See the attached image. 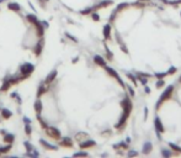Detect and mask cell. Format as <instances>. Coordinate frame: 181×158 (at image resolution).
<instances>
[{"label": "cell", "instance_id": "obj_1", "mask_svg": "<svg viewBox=\"0 0 181 158\" xmlns=\"http://www.w3.org/2000/svg\"><path fill=\"white\" fill-rule=\"evenodd\" d=\"M172 91H174V85H169L166 89H165V91L161 94V96L159 98V100H158V103H157V109H159V105L163 103V101H165V100H168V99H170V96H171V94H172Z\"/></svg>", "mask_w": 181, "mask_h": 158}, {"label": "cell", "instance_id": "obj_2", "mask_svg": "<svg viewBox=\"0 0 181 158\" xmlns=\"http://www.w3.org/2000/svg\"><path fill=\"white\" fill-rule=\"evenodd\" d=\"M20 71H21V74H22V76L30 77V74L34 73V71H35V65L31 64V63H23V64L21 65Z\"/></svg>", "mask_w": 181, "mask_h": 158}, {"label": "cell", "instance_id": "obj_3", "mask_svg": "<svg viewBox=\"0 0 181 158\" xmlns=\"http://www.w3.org/2000/svg\"><path fill=\"white\" fill-rule=\"evenodd\" d=\"M46 130H47V135L51 136L52 138H54V140H59L61 138V132L57 127H47Z\"/></svg>", "mask_w": 181, "mask_h": 158}, {"label": "cell", "instance_id": "obj_4", "mask_svg": "<svg viewBox=\"0 0 181 158\" xmlns=\"http://www.w3.org/2000/svg\"><path fill=\"white\" fill-rule=\"evenodd\" d=\"M94 146H96V142H95V141H93V140H89V138H86L84 141H81V142H79V147L81 149H84V148H91Z\"/></svg>", "mask_w": 181, "mask_h": 158}, {"label": "cell", "instance_id": "obj_5", "mask_svg": "<svg viewBox=\"0 0 181 158\" xmlns=\"http://www.w3.org/2000/svg\"><path fill=\"white\" fill-rule=\"evenodd\" d=\"M105 68H106V71H107V73L110 74V76L115 77V78L117 79V82H118V83H121V85H122V87H125V84H123L122 79L120 78V76H118V74H117V72H116V71H115L113 68H110V67H105Z\"/></svg>", "mask_w": 181, "mask_h": 158}, {"label": "cell", "instance_id": "obj_6", "mask_svg": "<svg viewBox=\"0 0 181 158\" xmlns=\"http://www.w3.org/2000/svg\"><path fill=\"white\" fill-rule=\"evenodd\" d=\"M121 106L123 107V110H126V109L132 110V101H131V99L129 98H125L121 101Z\"/></svg>", "mask_w": 181, "mask_h": 158}, {"label": "cell", "instance_id": "obj_7", "mask_svg": "<svg viewBox=\"0 0 181 158\" xmlns=\"http://www.w3.org/2000/svg\"><path fill=\"white\" fill-rule=\"evenodd\" d=\"M47 90H48V84L47 83H41L39 87H38V90H37V96L39 98L42 94H45Z\"/></svg>", "mask_w": 181, "mask_h": 158}, {"label": "cell", "instance_id": "obj_8", "mask_svg": "<svg viewBox=\"0 0 181 158\" xmlns=\"http://www.w3.org/2000/svg\"><path fill=\"white\" fill-rule=\"evenodd\" d=\"M59 145L62 147H73V141L69 137H64V138H62V141L59 142Z\"/></svg>", "mask_w": 181, "mask_h": 158}, {"label": "cell", "instance_id": "obj_9", "mask_svg": "<svg viewBox=\"0 0 181 158\" xmlns=\"http://www.w3.org/2000/svg\"><path fill=\"white\" fill-rule=\"evenodd\" d=\"M111 4H112V0H105V1L99 3L97 5H95V6L93 7V10L96 11V9H101V7H106V6H109V5H111Z\"/></svg>", "mask_w": 181, "mask_h": 158}, {"label": "cell", "instance_id": "obj_10", "mask_svg": "<svg viewBox=\"0 0 181 158\" xmlns=\"http://www.w3.org/2000/svg\"><path fill=\"white\" fill-rule=\"evenodd\" d=\"M39 143L42 145L45 148H47V149H53V151H57V149H58V147H57V146L51 145V143H48L47 141H45V140H39Z\"/></svg>", "mask_w": 181, "mask_h": 158}, {"label": "cell", "instance_id": "obj_11", "mask_svg": "<svg viewBox=\"0 0 181 158\" xmlns=\"http://www.w3.org/2000/svg\"><path fill=\"white\" fill-rule=\"evenodd\" d=\"M154 125H155V130L158 132H164V126H163V122L160 121L159 118H155L154 120Z\"/></svg>", "mask_w": 181, "mask_h": 158}, {"label": "cell", "instance_id": "obj_12", "mask_svg": "<svg viewBox=\"0 0 181 158\" xmlns=\"http://www.w3.org/2000/svg\"><path fill=\"white\" fill-rule=\"evenodd\" d=\"M94 62H95L97 65H100V67H106V61L104 60L101 56H95V57H94Z\"/></svg>", "mask_w": 181, "mask_h": 158}, {"label": "cell", "instance_id": "obj_13", "mask_svg": "<svg viewBox=\"0 0 181 158\" xmlns=\"http://www.w3.org/2000/svg\"><path fill=\"white\" fill-rule=\"evenodd\" d=\"M104 37L106 40L111 37V25L110 24H106L104 26Z\"/></svg>", "mask_w": 181, "mask_h": 158}, {"label": "cell", "instance_id": "obj_14", "mask_svg": "<svg viewBox=\"0 0 181 158\" xmlns=\"http://www.w3.org/2000/svg\"><path fill=\"white\" fill-rule=\"evenodd\" d=\"M55 77H57V71H52L51 73L47 76V78H46V82L45 83H47V84H49V83H52L54 79H55Z\"/></svg>", "mask_w": 181, "mask_h": 158}, {"label": "cell", "instance_id": "obj_15", "mask_svg": "<svg viewBox=\"0 0 181 158\" xmlns=\"http://www.w3.org/2000/svg\"><path fill=\"white\" fill-rule=\"evenodd\" d=\"M74 138H75L78 142H81V141H84V140L89 138V136H88V134H85V132H78Z\"/></svg>", "mask_w": 181, "mask_h": 158}, {"label": "cell", "instance_id": "obj_16", "mask_svg": "<svg viewBox=\"0 0 181 158\" xmlns=\"http://www.w3.org/2000/svg\"><path fill=\"white\" fill-rule=\"evenodd\" d=\"M42 48H43V41H38L37 46L35 47V54L36 56H41V53H42Z\"/></svg>", "mask_w": 181, "mask_h": 158}, {"label": "cell", "instance_id": "obj_17", "mask_svg": "<svg viewBox=\"0 0 181 158\" xmlns=\"http://www.w3.org/2000/svg\"><path fill=\"white\" fill-rule=\"evenodd\" d=\"M152 148H153L152 142H145L144 146H143V151H142V152H143L144 154H149L150 151H152Z\"/></svg>", "mask_w": 181, "mask_h": 158}, {"label": "cell", "instance_id": "obj_18", "mask_svg": "<svg viewBox=\"0 0 181 158\" xmlns=\"http://www.w3.org/2000/svg\"><path fill=\"white\" fill-rule=\"evenodd\" d=\"M4 141L6 143H14V141H15V135H12V134H5V136H4Z\"/></svg>", "mask_w": 181, "mask_h": 158}, {"label": "cell", "instance_id": "obj_19", "mask_svg": "<svg viewBox=\"0 0 181 158\" xmlns=\"http://www.w3.org/2000/svg\"><path fill=\"white\" fill-rule=\"evenodd\" d=\"M12 84H11V83H10V80L9 79H4V83H3V85H1V88H0V91H6L7 89H9L10 87H11Z\"/></svg>", "mask_w": 181, "mask_h": 158}, {"label": "cell", "instance_id": "obj_20", "mask_svg": "<svg viewBox=\"0 0 181 158\" xmlns=\"http://www.w3.org/2000/svg\"><path fill=\"white\" fill-rule=\"evenodd\" d=\"M42 107H43L42 101H41L39 99H37V100L35 101V110H36V112L37 114H41V111H42Z\"/></svg>", "mask_w": 181, "mask_h": 158}, {"label": "cell", "instance_id": "obj_21", "mask_svg": "<svg viewBox=\"0 0 181 158\" xmlns=\"http://www.w3.org/2000/svg\"><path fill=\"white\" fill-rule=\"evenodd\" d=\"M7 7H9L10 10H14V11H20L21 10V7H20V5L18 4V3H9V5H7Z\"/></svg>", "mask_w": 181, "mask_h": 158}, {"label": "cell", "instance_id": "obj_22", "mask_svg": "<svg viewBox=\"0 0 181 158\" xmlns=\"http://www.w3.org/2000/svg\"><path fill=\"white\" fill-rule=\"evenodd\" d=\"M1 116L3 119H10L12 116V112L9 109H1Z\"/></svg>", "mask_w": 181, "mask_h": 158}, {"label": "cell", "instance_id": "obj_23", "mask_svg": "<svg viewBox=\"0 0 181 158\" xmlns=\"http://www.w3.org/2000/svg\"><path fill=\"white\" fill-rule=\"evenodd\" d=\"M27 20L31 22V24H34L35 25V26H36V25L39 22L38 21V19L36 18V15H32V14H30V15H27Z\"/></svg>", "mask_w": 181, "mask_h": 158}, {"label": "cell", "instance_id": "obj_24", "mask_svg": "<svg viewBox=\"0 0 181 158\" xmlns=\"http://www.w3.org/2000/svg\"><path fill=\"white\" fill-rule=\"evenodd\" d=\"M113 148H115V149H118V148L128 149V143H126V142H120V143H116V145H113Z\"/></svg>", "mask_w": 181, "mask_h": 158}, {"label": "cell", "instance_id": "obj_25", "mask_svg": "<svg viewBox=\"0 0 181 158\" xmlns=\"http://www.w3.org/2000/svg\"><path fill=\"white\" fill-rule=\"evenodd\" d=\"M10 149H11V145H10V143H7V146L0 148V154H4V153H6V152H9Z\"/></svg>", "mask_w": 181, "mask_h": 158}, {"label": "cell", "instance_id": "obj_26", "mask_svg": "<svg viewBox=\"0 0 181 158\" xmlns=\"http://www.w3.org/2000/svg\"><path fill=\"white\" fill-rule=\"evenodd\" d=\"M37 120H38L39 125H41V126H42L43 129H47V125H46V122L42 120V118H41V115H39V114H37Z\"/></svg>", "mask_w": 181, "mask_h": 158}, {"label": "cell", "instance_id": "obj_27", "mask_svg": "<svg viewBox=\"0 0 181 158\" xmlns=\"http://www.w3.org/2000/svg\"><path fill=\"white\" fill-rule=\"evenodd\" d=\"M169 147L170 148H172L175 152H181V148L179 147V146H176L175 143H172V142H169Z\"/></svg>", "mask_w": 181, "mask_h": 158}, {"label": "cell", "instance_id": "obj_28", "mask_svg": "<svg viewBox=\"0 0 181 158\" xmlns=\"http://www.w3.org/2000/svg\"><path fill=\"white\" fill-rule=\"evenodd\" d=\"M126 74H127V77L129 78V80L132 82V83H133L134 85H137V78H136V77L133 76V74H131V73H126Z\"/></svg>", "mask_w": 181, "mask_h": 158}, {"label": "cell", "instance_id": "obj_29", "mask_svg": "<svg viewBox=\"0 0 181 158\" xmlns=\"http://www.w3.org/2000/svg\"><path fill=\"white\" fill-rule=\"evenodd\" d=\"M25 132H26V135H27V136L31 135L32 129H31V126H30V123H26V126H25Z\"/></svg>", "mask_w": 181, "mask_h": 158}, {"label": "cell", "instance_id": "obj_30", "mask_svg": "<svg viewBox=\"0 0 181 158\" xmlns=\"http://www.w3.org/2000/svg\"><path fill=\"white\" fill-rule=\"evenodd\" d=\"M91 12H94L93 7H88V9H85V10H83V11H80V14H83V15H89V14H91Z\"/></svg>", "mask_w": 181, "mask_h": 158}, {"label": "cell", "instance_id": "obj_31", "mask_svg": "<svg viewBox=\"0 0 181 158\" xmlns=\"http://www.w3.org/2000/svg\"><path fill=\"white\" fill-rule=\"evenodd\" d=\"M23 145H25V147H26V148H27V151H28V152H31V151H34V148H35V147H34V146H32V145H31L30 142H23Z\"/></svg>", "mask_w": 181, "mask_h": 158}, {"label": "cell", "instance_id": "obj_32", "mask_svg": "<svg viewBox=\"0 0 181 158\" xmlns=\"http://www.w3.org/2000/svg\"><path fill=\"white\" fill-rule=\"evenodd\" d=\"M127 6H129V4H128V3H123V4H120V5L117 6V9H116V10H117V11H121L122 9H125V7H127Z\"/></svg>", "mask_w": 181, "mask_h": 158}, {"label": "cell", "instance_id": "obj_33", "mask_svg": "<svg viewBox=\"0 0 181 158\" xmlns=\"http://www.w3.org/2000/svg\"><path fill=\"white\" fill-rule=\"evenodd\" d=\"M161 154H163L164 157H170V156H172V152H171V151H168V149H163V151H161Z\"/></svg>", "mask_w": 181, "mask_h": 158}, {"label": "cell", "instance_id": "obj_34", "mask_svg": "<svg viewBox=\"0 0 181 158\" xmlns=\"http://www.w3.org/2000/svg\"><path fill=\"white\" fill-rule=\"evenodd\" d=\"M137 76L138 77H145V78H150L152 74H147V73H143V72H137Z\"/></svg>", "mask_w": 181, "mask_h": 158}, {"label": "cell", "instance_id": "obj_35", "mask_svg": "<svg viewBox=\"0 0 181 158\" xmlns=\"http://www.w3.org/2000/svg\"><path fill=\"white\" fill-rule=\"evenodd\" d=\"M164 84H165L164 79H158V82H157V84H155V87H157V88H161V87H164Z\"/></svg>", "mask_w": 181, "mask_h": 158}, {"label": "cell", "instance_id": "obj_36", "mask_svg": "<svg viewBox=\"0 0 181 158\" xmlns=\"http://www.w3.org/2000/svg\"><path fill=\"white\" fill-rule=\"evenodd\" d=\"M168 76V73L165 72V73H155V77H157L158 79H163L164 77H166Z\"/></svg>", "mask_w": 181, "mask_h": 158}, {"label": "cell", "instance_id": "obj_37", "mask_svg": "<svg viewBox=\"0 0 181 158\" xmlns=\"http://www.w3.org/2000/svg\"><path fill=\"white\" fill-rule=\"evenodd\" d=\"M91 19H93L94 21H99V20H100V16H99V14H96V12L94 11V12H91Z\"/></svg>", "mask_w": 181, "mask_h": 158}, {"label": "cell", "instance_id": "obj_38", "mask_svg": "<svg viewBox=\"0 0 181 158\" xmlns=\"http://www.w3.org/2000/svg\"><path fill=\"white\" fill-rule=\"evenodd\" d=\"M65 36H67L69 40H72V41H74V42H78V40L75 38V37H74V36H72L70 34H68V32H65Z\"/></svg>", "mask_w": 181, "mask_h": 158}, {"label": "cell", "instance_id": "obj_39", "mask_svg": "<svg viewBox=\"0 0 181 158\" xmlns=\"http://www.w3.org/2000/svg\"><path fill=\"white\" fill-rule=\"evenodd\" d=\"M138 79L141 80V83L143 85H147V83H148V80H147V78L145 77H138Z\"/></svg>", "mask_w": 181, "mask_h": 158}, {"label": "cell", "instance_id": "obj_40", "mask_svg": "<svg viewBox=\"0 0 181 158\" xmlns=\"http://www.w3.org/2000/svg\"><path fill=\"white\" fill-rule=\"evenodd\" d=\"M117 10H113V12L111 14V16H110V21H113L115 20V18H116V15H117Z\"/></svg>", "mask_w": 181, "mask_h": 158}, {"label": "cell", "instance_id": "obj_41", "mask_svg": "<svg viewBox=\"0 0 181 158\" xmlns=\"http://www.w3.org/2000/svg\"><path fill=\"white\" fill-rule=\"evenodd\" d=\"M127 88H128V91H129V94H131V96H134V89L131 87V85H127Z\"/></svg>", "mask_w": 181, "mask_h": 158}, {"label": "cell", "instance_id": "obj_42", "mask_svg": "<svg viewBox=\"0 0 181 158\" xmlns=\"http://www.w3.org/2000/svg\"><path fill=\"white\" fill-rule=\"evenodd\" d=\"M176 71H177V69H176L175 67H171L166 73H168V74H174V73H176Z\"/></svg>", "mask_w": 181, "mask_h": 158}, {"label": "cell", "instance_id": "obj_43", "mask_svg": "<svg viewBox=\"0 0 181 158\" xmlns=\"http://www.w3.org/2000/svg\"><path fill=\"white\" fill-rule=\"evenodd\" d=\"M120 46H121V49H122V51H123V52H125V53H127V52H128V49H127V47H126L125 45H123V43H120Z\"/></svg>", "mask_w": 181, "mask_h": 158}, {"label": "cell", "instance_id": "obj_44", "mask_svg": "<svg viewBox=\"0 0 181 158\" xmlns=\"http://www.w3.org/2000/svg\"><path fill=\"white\" fill-rule=\"evenodd\" d=\"M111 134H112L111 130H106V131H104V132H102L101 135H102V136H109V135H111Z\"/></svg>", "mask_w": 181, "mask_h": 158}, {"label": "cell", "instance_id": "obj_45", "mask_svg": "<svg viewBox=\"0 0 181 158\" xmlns=\"http://www.w3.org/2000/svg\"><path fill=\"white\" fill-rule=\"evenodd\" d=\"M128 156H138V152H136V151H129L128 152Z\"/></svg>", "mask_w": 181, "mask_h": 158}, {"label": "cell", "instance_id": "obj_46", "mask_svg": "<svg viewBox=\"0 0 181 158\" xmlns=\"http://www.w3.org/2000/svg\"><path fill=\"white\" fill-rule=\"evenodd\" d=\"M23 121H25V123H31V120L27 118V116H25L23 118Z\"/></svg>", "mask_w": 181, "mask_h": 158}, {"label": "cell", "instance_id": "obj_47", "mask_svg": "<svg viewBox=\"0 0 181 158\" xmlns=\"http://www.w3.org/2000/svg\"><path fill=\"white\" fill-rule=\"evenodd\" d=\"M74 156H88V153L86 152H78V153H75Z\"/></svg>", "mask_w": 181, "mask_h": 158}, {"label": "cell", "instance_id": "obj_48", "mask_svg": "<svg viewBox=\"0 0 181 158\" xmlns=\"http://www.w3.org/2000/svg\"><path fill=\"white\" fill-rule=\"evenodd\" d=\"M41 22H42V25H43V27H45V29L48 27V22H47V21H41Z\"/></svg>", "mask_w": 181, "mask_h": 158}, {"label": "cell", "instance_id": "obj_49", "mask_svg": "<svg viewBox=\"0 0 181 158\" xmlns=\"http://www.w3.org/2000/svg\"><path fill=\"white\" fill-rule=\"evenodd\" d=\"M144 89H145V93H147V94H149V93H150V89H149V87H145Z\"/></svg>", "mask_w": 181, "mask_h": 158}, {"label": "cell", "instance_id": "obj_50", "mask_svg": "<svg viewBox=\"0 0 181 158\" xmlns=\"http://www.w3.org/2000/svg\"><path fill=\"white\" fill-rule=\"evenodd\" d=\"M147 116H148V109L145 107V110H144V118H145V119H147Z\"/></svg>", "mask_w": 181, "mask_h": 158}, {"label": "cell", "instance_id": "obj_51", "mask_svg": "<svg viewBox=\"0 0 181 158\" xmlns=\"http://www.w3.org/2000/svg\"><path fill=\"white\" fill-rule=\"evenodd\" d=\"M131 142V137H127L126 138V143H129Z\"/></svg>", "mask_w": 181, "mask_h": 158}, {"label": "cell", "instance_id": "obj_52", "mask_svg": "<svg viewBox=\"0 0 181 158\" xmlns=\"http://www.w3.org/2000/svg\"><path fill=\"white\" fill-rule=\"evenodd\" d=\"M0 134H3V135H5V134H6V131H5V130H1V131H0Z\"/></svg>", "mask_w": 181, "mask_h": 158}, {"label": "cell", "instance_id": "obj_53", "mask_svg": "<svg viewBox=\"0 0 181 158\" xmlns=\"http://www.w3.org/2000/svg\"><path fill=\"white\" fill-rule=\"evenodd\" d=\"M141 1H149V0H141Z\"/></svg>", "mask_w": 181, "mask_h": 158}, {"label": "cell", "instance_id": "obj_54", "mask_svg": "<svg viewBox=\"0 0 181 158\" xmlns=\"http://www.w3.org/2000/svg\"><path fill=\"white\" fill-rule=\"evenodd\" d=\"M179 82H180V83H181V77H180V79H179Z\"/></svg>", "mask_w": 181, "mask_h": 158}]
</instances>
